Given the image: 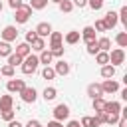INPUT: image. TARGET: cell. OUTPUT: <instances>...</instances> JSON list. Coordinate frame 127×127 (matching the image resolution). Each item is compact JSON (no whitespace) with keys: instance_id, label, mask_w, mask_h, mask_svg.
I'll return each instance as SVG.
<instances>
[{"instance_id":"6da1fadb","label":"cell","mask_w":127,"mask_h":127,"mask_svg":"<svg viewBox=\"0 0 127 127\" xmlns=\"http://www.w3.org/2000/svg\"><path fill=\"white\" fill-rule=\"evenodd\" d=\"M38 65H40V62H38V56H34V54L26 56V58L22 60V64H20V67H22V73H26V75H32V73H36Z\"/></svg>"},{"instance_id":"7a4b0ae2","label":"cell","mask_w":127,"mask_h":127,"mask_svg":"<svg viewBox=\"0 0 127 127\" xmlns=\"http://www.w3.org/2000/svg\"><path fill=\"white\" fill-rule=\"evenodd\" d=\"M14 12H16L14 18H16L18 24H26V22L30 20V16H32V8H30V4H22V6L16 8Z\"/></svg>"},{"instance_id":"3957f363","label":"cell","mask_w":127,"mask_h":127,"mask_svg":"<svg viewBox=\"0 0 127 127\" xmlns=\"http://www.w3.org/2000/svg\"><path fill=\"white\" fill-rule=\"evenodd\" d=\"M123 62H125V50H123V48H115V50L109 52V64H111V65L117 67V65H121Z\"/></svg>"},{"instance_id":"277c9868","label":"cell","mask_w":127,"mask_h":127,"mask_svg":"<svg viewBox=\"0 0 127 127\" xmlns=\"http://www.w3.org/2000/svg\"><path fill=\"white\" fill-rule=\"evenodd\" d=\"M20 97H22V101L24 103H34L36 99H38V91L34 89V87H24L22 91H20Z\"/></svg>"},{"instance_id":"5b68a950","label":"cell","mask_w":127,"mask_h":127,"mask_svg":"<svg viewBox=\"0 0 127 127\" xmlns=\"http://www.w3.org/2000/svg\"><path fill=\"white\" fill-rule=\"evenodd\" d=\"M67 117H69V107L65 103H60V105L54 107V119H58V121L64 123V119H67Z\"/></svg>"},{"instance_id":"8992f818","label":"cell","mask_w":127,"mask_h":127,"mask_svg":"<svg viewBox=\"0 0 127 127\" xmlns=\"http://www.w3.org/2000/svg\"><path fill=\"white\" fill-rule=\"evenodd\" d=\"M24 87H26V81H24V79H10V81L6 83L8 93H20Z\"/></svg>"},{"instance_id":"52a82bcc","label":"cell","mask_w":127,"mask_h":127,"mask_svg":"<svg viewBox=\"0 0 127 127\" xmlns=\"http://www.w3.org/2000/svg\"><path fill=\"white\" fill-rule=\"evenodd\" d=\"M16 38H18L16 26H6V28L2 30V40H4V42H14Z\"/></svg>"},{"instance_id":"ba28073f","label":"cell","mask_w":127,"mask_h":127,"mask_svg":"<svg viewBox=\"0 0 127 127\" xmlns=\"http://www.w3.org/2000/svg\"><path fill=\"white\" fill-rule=\"evenodd\" d=\"M103 22H105V28H107V30L115 28V26H117V22H119V20H117V12L109 10V12H107V14L103 16Z\"/></svg>"},{"instance_id":"9c48e42d","label":"cell","mask_w":127,"mask_h":127,"mask_svg":"<svg viewBox=\"0 0 127 127\" xmlns=\"http://www.w3.org/2000/svg\"><path fill=\"white\" fill-rule=\"evenodd\" d=\"M101 89H103V93H115V91H119V83L111 77V79H105L101 83Z\"/></svg>"},{"instance_id":"30bf717a","label":"cell","mask_w":127,"mask_h":127,"mask_svg":"<svg viewBox=\"0 0 127 127\" xmlns=\"http://www.w3.org/2000/svg\"><path fill=\"white\" fill-rule=\"evenodd\" d=\"M79 125L81 127H99L101 125V119L95 115V117H89V115H83L81 117V121H79Z\"/></svg>"},{"instance_id":"8fae6325","label":"cell","mask_w":127,"mask_h":127,"mask_svg":"<svg viewBox=\"0 0 127 127\" xmlns=\"http://www.w3.org/2000/svg\"><path fill=\"white\" fill-rule=\"evenodd\" d=\"M36 34H38V38H48L50 36V32H52V26L48 24V22H40L38 26H36V30H34Z\"/></svg>"},{"instance_id":"7c38bea8","label":"cell","mask_w":127,"mask_h":127,"mask_svg":"<svg viewBox=\"0 0 127 127\" xmlns=\"http://www.w3.org/2000/svg\"><path fill=\"white\" fill-rule=\"evenodd\" d=\"M54 71H56V75H67L69 73V64L64 62V60H58L56 65H54Z\"/></svg>"},{"instance_id":"4fadbf2b","label":"cell","mask_w":127,"mask_h":127,"mask_svg":"<svg viewBox=\"0 0 127 127\" xmlns=\"http://www.w3.org/2000/svg\"><path fill=\"white\" fill-rule=\"evenodd\" d=\"M87 95L93 99V97H103V89H101V83H89L87 85Z\"/></svg>"},{"instance_id":"5bb4252c","label":"cell","mask_w":127,"mask_h":127,"mask_svg":"<svg viewBox=\"0 0 127 127\" xmlns=\"http://www.w3.org/2000/svg\"><path fill=\"white\" fill-rule=\"evenodd\" d=\"M81 40L87 44V42H91V40H95V30H93V26H85L83 30H81Z\"/></svg>"},{"instance_id":"9a60e30c","label":"cell","mask_w":127,"mask_h":127,"mask_svg":"<svg viewBox=\"0 0 127 127\" xmlns=\"http://www.w3.org/2000/svg\"><path fill=\"white\" fill-rule=\"evenodd\" d=\"M16 54H18V56H22V58L30 56V54H32V48H30V44H28V42H22V44H18V46H16Z\"/></svg>"},{"instance_id":"2e32d148","label":"cell","mask_w":127,"mask_h":127,"mask_svg":"<svg viewBox=\"0 0 127 127\" xmlns=\"http://www.w3.org/2000/svg\"><path fill=\"white\" fill-rule=\"evenodd\" d=\"M52 60H54V56H52V52H50V50H42V52H40V56H38V62H40V64H44V65H50V64H52Z\"/></svg>"},{"instance_id":"e0dca14e","label":"cell","mask_w":127,"mask_h":127,"mask_svg":"<svg viewBox=\"0 0 127 127\" xmlns=\"http://www.w3.org/2000/svg\"><path fill=\"white\" fill-rule=\"evenodd\" d=\"M103 111H105V113H119V111H121V103H119V101H105Z\"/></svg>"},{"instance_id":"ac0fdd59","label":"cell","mask_w":127,"mask_h":127,"mask_svg":"<svg viewBox=\"0 0 127 127\" xmlns=\"http://www.w3.org/2000/svg\"><path fill=\"white\" fill-rule=\"evenodd\" d=\"M115 75V65H111V64H105V65H101V77H105V79H111Z\"/></svg>"},{"instance_id":"d6986e66","label":"cell","mask_w":127,"mask_h":127,"mask_svg":"<svg viewBox=\"0 0 127 127\" xmlns=\"http://www.w3.org/2000/svg\"><path fill=\"white\" fill-rule=\"evenodd\" d=\"M79 38H81V36H79V32L71 30V32H67V34H65V38H64V40H65V44L73 46V44H77V42H79Z\"/></svg>"},{"instance_id":"ffe728a7","label":"cell","mask_w":127,"mask_h":127,"mask_svg":"<svg viewBox=\"0 0 127 127\" xmlns=\"http://www.w3.org/2000/svg\"><path fill=\"white\" fill-rule=\"evenodd\" d=\"M97 46H99V52H109V48H111V40L109 38H97Z\"/></svg>"},{"instance_id":"44dd1931","label":"cell","mask_w":127,"mask_h":127,"mask_svg":"<svg viewBox=\"0 0 127 127\" xmlns=\"http://www.w3.org/2000/svg\"><path fill=\"white\" fill-rule=\"evenodd\" d=\"M30 48H32L34 52H42V50H46V40H44V38H36V40L30 44Z\"/></svg>"},{"instance_id":"7402d4cb","label":"cell","mask_w":127,"mask_h":127,"mask_svg":"<svg viewBox=\"0 0 127 127\" xmlns=\"http://www.w3.org/2000/svg\"><path fill=\"white\" fill-rule=\"evenodd\" d=\"M95 62H97L99 65L109 64V52H97V54H95Z\"/></svg>"},{"instance_id":"603a6c76","label":"cell","mask_w":127,"mask_h":127,"mask_svg":"<svg viewBox=\"0 0 127 127\" xmlns=\"http://www.w3.org/2000/svg\"><path fill=\"white\" fill-rule=\"evenodd\" d=\"M56 95H58V89H56V87H52V85H50V87H46V89H44V99H46V101H54V99H56Z\"/></svg>"},{"instance_id":"cb8c5ba5","label":"cell","mask_w":127,"mask_h":127,"mask_svg":"<svg viewBox=\"0 0 127 127\" xmlns=\"http://www.w3.org/2000/svg\"><path fill=\"white\" fill-rule=\"evenodd\" d=\"M12 105H14L12 95H2V97H0V109H10Z\"/></svg>"},{"instance_id":"d4e9b609","label":"cell","mask_w":127,"mask_h":127,"mask_svg":"<svg viewBox=\"0 0 127 127\" xmlns=\"http://www.w3.org/2000/svg\"><path fill=\"white\" fill-rule=\"evenodd\" d=\"M10 54H12L10 42H4V40H2V42H0V56H2V58H8Z\"/></svg>"},{"instance_id":"484cf974","label":"cell","mask_w":127,"mask_h":127,"mask_svg":"<svg viewBox=\"0 0 127 127\" xmlns=\"http://www.w3.org/2000/svg\"><path fill=\"white\" fill-rule=\"evenodd\" d=\"M62 40H64V34L62 32H50V46L62 44Z\"/></svg>"},{"instance_id":"4316f807","label":"cell","mask_w":127,"mask_h":127,"mask_svg":"<svg viewBox=\"0 0 127 127\" xmlns=\"http://www.w3.org/2000/svg\"><path fill=\"white\" fill-rule=\"evenodd\" d=\"M48 2L50 0H30V8L32 10H44L48 6Z\"/></svg>"},{"instance_id":"83f0119b","label":"cell","mask_w":127,"mask_h":127,"mask_svg":"<svg viewBox=\"0 0 127 127\" xmlns=\"http://www.w3.org/2000/svg\"><path fill=\"white\" fill-rule=\"evenodd\" d=\"M115 42H117L119 48H127V32H119L115 36Z\"/></svg>"},{"instance_id":"f1b7e54d","label":"cell","mask_w":127,"mask_h":127,"mask_svg":"<svg viewBox=\"0 0 127 127\" xmlns=\"http://www.w3.org/2000/svg\"><path fill=\"white\" fill-rule=\"evenodd\" d=\"M85 46H87V54H89V56H95V54L99 52V46H97V38H95V40H91V42H87Z\"/></svg>"},{"instance_id":"f546056e","label":"cell","mask_w":127,"mask_h":127,"mask_svg":"<svg viewBox=\"0 0 127 127\" xmlns=\"http://www.w3.org/2000/svg\"><path fill=\"white\" fill-rule=\"evenodd\" d=\"M50 52L54 58H62L64 56V44H56V46H50Z\"/></svg>"},{"instance_id":"4dcf8cb0","label":"cell","mask_w":127,"mask_h":127,"mask_svg":"<svg viewBox=\"0 0 127 127\" xmlns=\"http://www.w3.org/2000/svg\"><path fill=\"white\" fill-rule=\"evenodd\" d=\"M22 60H24V58H22V56H18L16 52H12V54L8 56V64H10V65H14V67H16V65H20V64H22Z\"/></svg>"},{"instance_id":"1f68e13d","label":"cell","mask_w":127,"mask_h":127,"mask_svg":"<svg viewBox=\"0 0 127 127\" xmlns=\"http://www.w3.org/2000/svg\"><path fill=\"white\" fill-rule=\"evenodd\" d=\"M14 65H10V64H6V65H2V69H0V75H4V77H14Z\"/></svg>"},{"instance_id":"d6a6232c","label":"cell","mask_w":127,"mask_h":127,"mask_svg":"<svg viewBox=\"0 0 127 127\" xmlns=\"http://www.w3.org/2000/svg\"><path fill=\"white\" fill-rule=\"evenodd\" d=\"M58 6H60V10H62L64 14H69V12L73 10V4H71V0H62Z\"/></svg>"},{"instance_id":"836d02e7","label":"cell","mask_w":127,"mask_h":127,"mask_svg":"<svg viewBox=\"0 0 127 127\" xmlns=\"http://www.w3.org/2000/svg\"><path fill=\"white\" fill-rule=\"evenodd\" d=\"M42 77H44V79H54V77H56V71H54V67H50V65H44V69H42Z\"/></svg>"},{"instance_id":"e575fe53","label":"cell","mask_w":127,"mask_h":127,"mask_svg":"<svg viewBox=\"0 0 127 127\" xmlns=\"http://www.w3.org/2000/svg\"><path fill=\"white\" fill-rule=\"evenodd\" d=\"M103 4H105V0H87V6H89L93 12L101 10V8H103Z\"/></svg>"},{"instance_id":"d590c367","label":"cell","mask_w":127,"mask_h":127,"mask_svg":"<svg viewBox=\"0 0 127 127\" xmlns=\"http://www.w3.org/2000/svg\"><path fill=\"white\" fill-rule=\"evenodd\" d=\"M117 20H119L123 26H127V6H121V10L117 12Z\"/></svg>"},{"instance_id":"8d00e7d4","label":"cell","mask_w":127,"mask_h":127,"mask_svg":"<svg viewBox=\"0 0 127 127\" xmlns=\"http://www.w3.org/2000/svg\"><path fill=\"white\" fill-rule=\"evenodd\" d=\"M0 117L4 119V121H12L14 119V109L10 107V109H0Z\"/></svg>"},{"instance_id":"74e56055","label":"cell","mask_w":127,"mask_h":127,"mask_svg":"<svg viewBox=\"0 0 127 127\" xmlns=\"http://www.w3.org/2000/svg\"><path fill=\"white\" fill-rule=\"evenodd\" d=\"M105 107V99L103 97H93V109L95 111H103Z\"/></svg>"},{"instance_id":"f35d334b","label":"cell","mask_w":127,"mask_h":127,"mask_svg":"<svg viewBox=\"0 0 127 127\" xmlns=\"http://www.w3.org/2000/svg\"><path fill=\"white\" fill-rule=\"evenodd\" d=\"M93 30H95V32H107V28H105V22H103V18L95 22V26H93Z\"/></svg>"},{"instance_id":"ab89813d","label":"cell","mask_w":127,"mask_h":127,"mask_svg":"<svg viewBox=\"0 0 127 127\" xmlns=\"http://www.w3.org/2000/svg\"><path fill=\"white\" fill-rule=\"evenodd\" d=\"M24 4V0H8V6L12 8V10H16V8H20Z\"/></svg>"},{"instance_id":"60d3db41","label":"cell","mask_w":127,"mask_h":127,"mask_svg":"<svg viewBox=\"0 0 127 127\" xmlns=\"http://www.w3.org/2000/svg\"><path fill=\"white\" fill-rule=\"evenodd\" d=\"M36 38H38V34H36V32H34V30H30V32H28V34H26V42H28V44H32V42H34V40H36Z\"/></svg>"},{"instance_id":"b9f144b4","label":"cell","mask_w":127,"mask_h":127,"mask_svg":"<svg viewBox=\"0 0 127 127\" xmlns=\"http://www.w3.org/2000/svg\"><path fill=\"white\" fill-rule=\"evenodd\" d=\"M46 127H64V123L62 121H58V119H52V121H48V125Z\"/></svg>"},{"instance_id":"7bdbcfd3","label":"cell","mask_w":127,"mask_h":127,"mask_svg":"<svg viewBox=\"0 0 127 127\" xmlns=\"http://www.w3.org/2000/svg\"><path fill=\"white\" fill-rule=\"evenodd\" d=\"M40 125H42V123H40L38 119H30V121H28L24 127H40Z\"/></svg>"},{"instance_id":"ee69618b","label":"cell","mask_w":127,"mask_h":127,"mask_svg":"<svg viewBox=\"0 0 127 127\" xmlns=\"http://www.w3.org/2000/svg\"><path fill=\"white\" fill-rule=\"evenodd\" d=\"M71 4L77 8H83V6H87V0H71Z\"/></svg>"},{"instance_id":"f6af8a7d","label":"cell","mask_w":127,"mask_h":127,"mask_svg":"<svg viewBox=\"0 0 127 127\" xmlns=\"http://www.w3.org/2000/svg\"><path fill=\"white\" fill-rule=\"evenodd\" d=\"M115 125H117V127H127V119H125V117H119V121H117Z\"/></svg>"},{"instance_id":"bcb514c9","label":"cell","mask_w":127,"mask_h":127,"mask_svg":"<svg viewBox=\"0 0 127 127\" xmlns=\"http://www.w3.org/2000/svg\"><path fill=\"white\" fill-rule=\"evenodd\" d=\"M8 127H24L20 121H16V119H12V121H8Z\"/></svg>"},{"instance_id":"7dc6e473","label":"cell","mask_w":127,"mask_h":127,"mask_svg":"<svg viewBox=\"0 0 127 127\" xmlns=\"http://www.w3.org/2000/svg\"><path fill=\"white\" fill-rule=\"evenodd\" d=\"M65 127H81V125H79V121L71 119V121H67V125H65Z\"/></svg>"},{"instance_id":"c3c4849f","label":"cell","mask_w":127,"mask_h":127,"mask_svg":"<svg viewBox=\"0 0 127 127\" xmlns=\"http://www.w3.org/2000/svg\"><path fill=\"white\" fill-rule=\"evenodd\" d=\"M121 99H125V101H127V89H121Z\"/></svg>"},{"instance_id":"681fc988","label":"cell","mask_w":127,"mask_h":127,"mask_svg":"<svg viewBox=\"0 0 127 127\" xmlns=\"http://www.w3.org/2000/svg\"><path fill=\"white\" fill-rule=\"evenodd\" d=\"M50 2H54V4H60V2H62V0H50Z\"/></svg>"},{"instance_id":"f907efd6","label":"cell","mask_w":127,"mask_h":127,"mask_svg":"<svg viewBox=\"0 0 127 127\" xmlns=\"http://www.w3.org/2000/svg\"><path fill=\"white\" fill-rule=\"evenodd\" d=\"M2 8H4V6H2V0H0V12H2Z\"/></svg>"},{"instance_id":"816d5d0a","label":"cell","mask_w":127,"mask_h":127,"mask_svg":"<svg viewBox=\"0 0 127 127\" xmlns=\"http://www.w3.org/2000/svg\"><path fill=\"white\" fill-rule=\"evenodd\" d=\"M40 127H42V125H40Z\"/></svg>"},{"instance_id":"f5cc1de1","label":"cell","mask_w":127,"mask_h":127,"mask_svg":"<svg viewBox=\"0 0 127 127\" xmlns=\"http://www.w3.org/2000/svg\"><path fill=\"white\" fill-rule=\"evenodd\" d=\"M0 77H2V75H0Z\"/></svg>"}]
</instances>
